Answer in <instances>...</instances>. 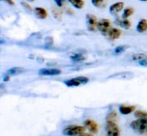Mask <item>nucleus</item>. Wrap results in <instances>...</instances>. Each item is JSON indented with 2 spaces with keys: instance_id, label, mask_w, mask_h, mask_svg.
<instances>
[{
  "instance_id": "obj_1",
  "label": "nucleus",
  "mask_w": 147,
  "mask_h": 136,
  "mask_svg": "<svg viewBox=\"0 0 147 136\" xmlns=\"http://www.w3.org/2000/svg\"><path fill=\"white\" fill-rule=\"evenodd\" d=\"M130 126L137 133L144 134L147 132V118H137V120L132 121Z\"/></svg>"
},
{
  "instance_id": "obj_2",
  "label": "nucleus",
  "mask_w": 147,
  "mask_h": 136,
  "mask_svg": "<svg viewBox=\"0 0 147 136\" xmlns=\"http://www.w3.org/2000/svg\"><path fill=\"white\" fill-rule=\"evenodd\" d=\"M85 126H78V125H70L66 126L63 130V134L66 136L81 135L85 131Z\"/></svg>"
},
{
  "instance_id": "obj_3",
  "label": "nucleus",
  "mask_w": 147,
  "mask_h": 136,
  "mask_svg": "<svg viewBox=\"0 0 147 136\" xmlns=\"http://www.w3.org/2000/svg\"><path fill=\"white\" fill-rule=\"evenodd\" d=\"M106 136H120V129L115 121H106Z\"/></svg>"
},
{
  "instance_id": "obj_4",
  "label": "nucleus",
  "mask_w": 147,
  "mask_h": 136,
  "mask_svg": "<svg viewBox=\"0 0 147 136\" xmlns=\"http://www.w3.org/2000/svg\"><path fill=\"white\" fill-rule=\"evenodd\" d=\"M88 78L86 77H76L74 78L69 79L65 82V84L69 87H73V86H79L80 85H84L88 82Z\"/></svg>"
},
{
  "instance_id": "obj_5",
  "label": "nucleus",
  "mask_w": 147,
  "mask_h": 136,
  "mask_svg": "<svg viewBox=\"0 0 147 136\" xmlns=\"http://www.w3.org/2000/svg\"><path fill=\"white\" fill-rule=\"evenodd\" d=\"M87 18V22H88V30L91 32L96 31V29H97V20H96V17L92 14H88L86 16Z\"/></svg>"
},
{
  "instance_id": "obj_6",
  "label": "nucleus",
  "mask_w": 147,
  "mask_h": 136,
  "mask_svg": "<svg viewBox=\"0 0 147 136\" xmlns=\"http://www.w3.org/2000/svg\"><path fill=\"white\" fill-rule=\"evenodd\" d=\"M97 29L102 33L105 34L110 29V21L107 19H101L100 21H98Z\"/></svg>"
},
{
  "instance_id": "obj_7",
  "label": "nucleus",
  "mask_w": 147,
  "mask_h": 136,
  "mask_svg": "<svg viewBox=\"0 0 147 136\" xmlns=\"http://www.w3.org/2000/svg\"><path fill=\"white\" fill-rule=\"evenodd\" d=\"M38 73L42 76H57L61 73V70L58 68H42Z\"/></svg>"
},
{
  "instance_id": "obj_8",
  "label": "nucleus",
  "mask_w": 147,
  "mask_h": 136,
  "mask_svg": "<svg viewBox=\"0 0 147 136\" xmlns=\"http://www.w3.org/2000/svg\"><path fill=\"white\" fill-rule=\"evenodd\" d=\"M84 126L86 129H88L90 132L92 133H96L98 131V126L96 124V122L93 120L88 119L84 121Z\"/></svg>"
},
{
  "instance_id": "obj_9",
  "label": "nucleus",
  "mask_w": 147,
  "mask_h": 136,
  "mask_svg": "<svg viewBox=\"0 0 147 136\" xmlns=\"http://www.w3.org/2000/svg\"><path fill=\"white\" fill-rule=\"evenodd\" d=\"M136 109V107L135 106H132V105H122L119 106V113L123 115H128L131 113L132 112H134Z\"/></svg>"
},
{
  "instance_id": "obj_10",
  "label": "nucleus",
  "mask_w": 147,
  "mask_h": 136,
  "mask_svg": "<svg viewBox=\"0 0 147 136\" xmlns=\"http://www.w3.org/2000/svg\"><path fill=\"white\" fill-rule=\"evenodd\" d=\"M105 35L108 37L110 39H113V40L114 39H118L121 36V31L117 28H113V29H110Z\"/></svg>"
},
{
  "instance_id": "obj_11",
  "label": "nucleus",
  "mask_w": 147,
  "mask_h": 136,
  "mask_svg": "<svg viewBox=\"0 0 147 136\" xmlns=\"http://www.w3.org/2000/svg\"><path fill=\"white\" fill-rule=\"evenodd\" d=\"M123 6H124V3L123 2H118V3H115L114 4L110 7V12L112 13V14H116V13H119L120 11L123 10Z\"/></svg>"
},
{
  "instance_id": "obj_12",
  "label": "nucleus",
  "mask_w": 147,
  "mask_h": 136,
  "mask_svg": "<svg viewBox=\"0 0 147 136\" xmlns=\"http://www.w3.org/2000/svg\"><path fill=\"white\" fill-rule=\"evenodd\" d=\"M34 13L37 17L39 19H46L47 16V11L42 7H36L34 9Z\"/></svg>"
},
{
  "instance_id": "obj_13",
  "label": "nucleus",
  "mask_w": 147,
  "mask_h": 136,
  "mask_svg": "<svg viewBox=\"0 0 147 136\" xmlns=\"http://www.w3.org/2000/svg\"><path fill=\"white\" fill-rule=\"evenodd\" d=\"M147 30V21L145 19H142L137 23V31L139 33H144Z\"/></svg>"
},
{
  "instance_id": "obj_14",
  "label": "nucleus",
  "mask_w": 147,
  "mask_h": 136,
  "mask_svg": "<svg viewBox=\"0 0 147 136\" xmlns=\"http://www.w3.org/2000/svg\"><path fill=\"white\" fill-rule=\"evenodd\" d=\"M116 24L119 25L122 28H123V29H129L131 27V23L127 19H123V20L117 19L116 20Z\"/></svg>"
},
{
  "instance_id": "obj_15",
  "label": "nucleus",
  "mask_w": 147,
  "mask_h": 136,
  "mask_svg": "<svg viewBox=\"0 0 147 136\" xmlns=\"http://www.w3.org/2000/svg\"><path fill=\"white\" fill-rule=\"evenodd\" d=\"M68 2L77 9H81L84 6V2L83 0H68Z\"/></svg>"
},
{
  "instance_id": "obj_16",
  "label": "nucleus",
  "mask_w": 147,
  "mask_h": 136,
  "mask_svg": "<svg viewBox=\"0 0 147 136\" xmlns=\"http://www.w3.org/2000/svg\"><path fill=\"white\" fill-rule=\"evenodd\" d=\"M117 113L115 111H111L106 117V121H115L117 119Z\"/></svg>"
},
{
  "instance_id": "obj_17",
  "label": "nucleus",
  "mask_w": 147,
  "mask_h": 136,
  "mask_svg": "<svg viewBox=\"0 0 147 136\" xmlns=\"http://www.w3.org/2000/svg\"><path fill=\"white\" fill-rule=\"evenodd\" d=\"M23 72V68H19V67H15V68H10L9 70H7V73L11 75H16Z\"/></svg>"
},
{
  "instance_id": "obj_18",
  "label": "nucleus",
  "mask_w": 147,
  "mask_h": 136,
  "mask_svg": "<svg viewBox=\"0 0 147 136\" xmlns=\"http://www.w3.org/2000/svg\"><path fill=\"white\" fill-rule=\"evenodd\" d=\"M133 14V9L131 7L126 8L125 10L123 11V13L122 15V18L123 19H127L130 16H131Z\"/></svg>"
},
{
  "instance_id": "obj_19",
  "label": "nucleus",
  "mask_w": 147,
  "mask_h": 136,
  "mask_svg": "<svg viewBox=\"0 0 147 136\" xmlns=\"http://www.w3.org/2000/svg\"><path fill=\"white\" fill-rule=\"evenodd\" d=\"M134 116L137 118H147V112L142 110H137L134 113Z\"/></svg>"
},
{
  "instance_id": "obj_20",
  "label": "nucleus",
  "mask_w": 147,
  "mask_h": 136,
  "mask_svg": "<svg viewBox=\"0 0 147 136\" xmlns=\"http://www.w3.org/2000/svg\"><path fill=\"white\" fill-rule=\"evenodd\" d=\"M146 56H145L144 54H135L132 56V60H136V61H142V60H146Z\"/></svg>"
},
{
  "instance_id": "obj_21",
  "label": "nucleus",
  "mask_w": 147,
  "mask_h": 136,
  "mask_svg": "<svg viewBox=\"0 0 147 136\" xmlns=\"http://www.w3.org/2000/svg\"><path fill=\"white\" fill-rule=\"evenodd\" d=\"M71 60H74V61H76V62H79V61H82V60H84V57L81 55V54H75V55H74L71 56Z\"/></svg>"
},
{
  "instance_id": "obj_22",
  "label": "nucleus",
  "mask_w": 147,
  "mask_h": 136,
  "mask_svg": "<svg viewBox=\"0 0 147 136\" xmlns=\"http://www.w3.org/2000/svg\"><path fill=\"white\" fill-rule=\"evenodd\" d=\"M91 1H92V3L96 7H100L104 4V0H91Z\"/></svg>"
},
{
  "instance_id": "obj_23",
  "label": "nucleus",
  "mask_w": 147,
  "mask_h": 136,
  "mask_svg": "<svg viewBox=\"0 0 147 136\" xmlns=\"http://www.w3.org/2000/svg\"><path fill=\"white\" fill-rule=\"evenodd\" d=\"M125 50H126V47L125 46H119V47H117L115 49V54H121V53L123 52Z\"/></svg>"
},
{
  "instance_id": "obj_24",
  "label": "nucleus",
  "mask_w": 147,
  "mask_h": 136,
  "mask_svg": "<svg viewBox=\"0 0 147 136\" xmlns=\"http://www.w3.org/2000/svg\"><path fill=\"white\" fill-rule=\"evenodd\" d=\"M53 16L57 19H60V18H61V13L58 9L55 8V9H53Z\"/></svg>"
},
{
  "instance_id": "obj_25",
  "label": "nucleus",
  "mask_w": 147,
  "mask_h": 136,
  "mask_svg": "<svg viewBox=\"0 0 147 136\" xmlns=\"http://www.w3.org/2000/svg\"><path fill=\"white\" fill-rule=\"evenodd\" d=\"M21 5H23L26 8V10H28L29 11H32V8L29 5V4H27L26 3H25V2H22L21 3Z\"/></svg>"
},
{
  "instance_id": "obj_26",
  "label": "nucleus",
  "mask_w": 147,
  "mask_h": 136,
  "mask_svg": "<svg viewBox=\"0 0 147 136\" xmlns=\"http://www.w3.org/2000/svg\"><path fill=\"white\" fill-rule=\"evenodd\" d=\"M64 2H65V0H55V3L58 7H62L64 4Z\"/></svg>"
},
{
  "instance_id": "obj_27",
  "label": "nucleus",
  "mask_w": 147,
  "mask_h": 136,
  "mask_svg": "<svg viewBox=\"0 0 147 136\" xmlns=\"http://www.w3.org/2000/svg\"><path fill=\"white\" fill-rule=\"evenodd\" d=\"M3 1H5V2H7L8 4H10V5L13 6L15 3H14V2H13V0H3Z\"/></svg>"
},
{
  "instance_id": "obj_28",
  "label": "nucleus",
  "mask_w": 147,
  "mask_h": 136,
  "mask_svg": "<svg viewBox=\"0 0 147 136\" xmlns=\"http://www.w3.org/2000/svg\"><path fill=\"white\" fill-rule=\"evenodd\" d=\"M139 64H140V65H143V66H145V65H147V61L146 60H142V61H140Z\"/></svg>"
},
{
  "instance_id": "obj_29",
  "label": "nucleus",
  "mask_w": 147,
  "mask_h": 136,
  "mask_svg": "<svg viewBox=\"0 0 147 136\" xmlns=\"http://www.w3.org/2000/svg\"><path fill=\"white\" fill-rule=\"evenodd\" d=\"M79 136H93L92 135H91V134H82L81 135H79Z\"/></svg>"
},
{
  "instance_id": "obj_30",
  "label": "nucleus",
  "mask_w": 147,
  "mask_h": 136,
  "mask_svg": "<svg viewBox=\"0 0 147 136\" xmlns=\"http://www.w3.org/2000/svg\"><path fill=\"white\" fill-rule=\"evenodd\" d=\"M140 1H142V2H146V1H147V0H140Z\"/></svg>"
},
{
  "instance_id": "obj_31",
  "label": "nucleus",
  "mask_w": 147,
  "mask_h": 136,
  "mask_svg": "<svg viewBox=\"0 0 147 136\" xmlns=\"http://www.w3.org/2000/svg\"><path fill=\"white\" fill-rule=\"evenodd\" d=\"M27 1H30V2H33L34 0H27Z\"/></svg>"
}]
</instances>
